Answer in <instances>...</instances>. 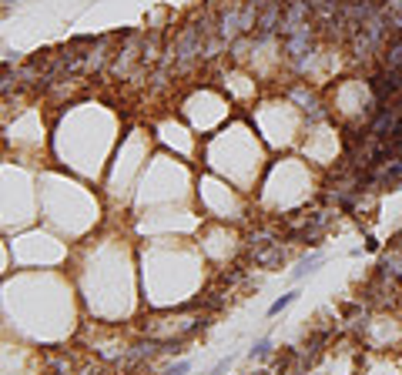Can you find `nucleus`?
Instances as JSON below:
<instances>
[{"instance_id": "obj_1", "label": "nucleus", "mask_w": 402, "mask_h": 375, "mask_svg": "<svg viewBox=\"0 0 402 375\" xmlns=\"http://www.w3.org/2000/svg\"><path fill=\"white\" fill-rule=\"evenodd\" d=\"M215 37H221L225 44H231V41L241 37V4L238 0H228V4L215 14Z\"/></svg>"}, {"instance_id": "obj_2", "label": "nucleus", "mask_w": 402, "mask_h": 375, "mask_svg": "<svg viewBox=\"0 0 402 375\" xmlns=\"http://www.w3.org/2000/svg\"><path fill=\"white\" fill-rule=\"evenodd\" d=\"M251 262H255V268H265V272H282L288 265V248L282 242H272L258 252H251Z\"/></svg>"}, {"instance_id": "obj_3", "label": "nucleus", "mask_w": 402, "mask_h": 375, "mask_svg": "<svg viewBox=\"0 0 402 375\" xmlns=\"http://www.w3.org/2000/svg\"><path fill=\"white\" fill-rule=\"evenodd\" d=\"M376 272H382L389 282H396V285L402 288V248H396V245L382 248L379 262H376Z\"/></svg>"}, {"instance_id": "obj_4", "label": "nucleus", "mask_w": 402, "mask_h": 375, "mask_svg": "<svg viewBox=\"0 0 402 375\" xmlns=\"http://www.w3.org/2000/svg\"><path fill=\"white\" fill-rule=\"evenodd\" d=\"M376 67H382V71H402V37H389L382 44L379 57H376Z\"/></svg>"}, {"instance_id": "obj_5", "label": "nucleus", "mask_w": 402, "mask_h": 375, "mask_svg": "<svg viewBox=\"0 0 402 375\" xmlns=\"http://www.w3.org/2000/svg\"><path fill=\"white\" fill-rule=\"evenodd\" d=\"M326 265V255L322 252H312V255H305V258H298L295 262V268H292V278L295 282H302V278H308V275H316L318 268Z\"/></svg>"}, {"instance_id": "obj_6", "label": "nucleus", "mask_w": 402, "mask_h": 375, "mask_svg": "<svg viewBox=\"0 0 402 375\" xmlns=\"http://www.w3.org/2000/svg\"><path fill=\"white\" fill-rule=\"evenodd\" d=\"M298 295H302V292H298V288H295V292H285L282 298H275L272 305H268V319H278V315H282L285 309H292L295 302H298Z\"/></svg>"}, {"instance_id": "obj_7", "label": "nucleus", "mask_w": 402, "mask_h": 375, "mask_svg": "<svg viewBox=\"0 0 402 375\" xmlns=\"http://www.w3.org/2000/svg\"><path fill=\"white\" fill-rule=\"evenodd\" d=\"M275 355V345H272V339H258V342L248 349V359L251 362H268Z\"/></svg>"}, {"instance_id": "obj_8", "label": "nucleus", "mask_w": 402, "mask_h": 375, "mask_svg": "<svg viewBox=\"0 0 402 375\" xmlns=\"http://www.w3.org/2000/svg\"><path fill=\"white\" fill-rule=\"evenodd\" d=\"M362 252H366V255H379L382 252V242L372 232H366V245H362Z\"/></svg>"}, {"instance_id": "obj_9", "label": "nucleus", "mask_w": 402, "mask_h": 375, "mask_svg": "<svg viewBox=\"0 0 402 375\" xmlns=\"http://www.w3.org/2000/svg\"><path fill=\"white\" fill-rule=\"evenodd\" d=\"M231 362H235V355H228V359H221V362H218V365H215V369H211V372H208V375H225V372H228V369H231Z\"/></svg>"}, {"instance_id": "obj_10", "label": "nucleus", "mask_w": 402, "mask_h": 375, "mask_svg": "<svg viewBox=\"0 0 402 375\" xmlns=\"http://www.w3.org/2000/svg\"><path fill=\"white\" fill-rule=\"evenodd\" d=\"M188 369H191L188 362H174V365H168V369H164V375H188Z\"/></svg>"}, {"instance_id": "obj_11", "label": "nucleus", "mask_w": 402, "mask_h": 375, "mask_svg": "<svg viewBox=\"0 0 402 375\" xmlns=\"http://www.w3.org/2000/svg\"><path fill=\"white\" fill-rule=\"evenodd\" d=\"M0 4H7V7H11V4H17V0H0Z\"/></svg>"}]
</instances>
